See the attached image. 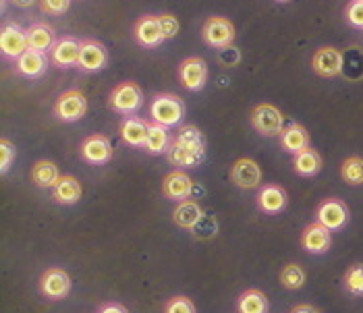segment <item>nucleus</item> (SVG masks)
I'll return each mask as SVG.
<instances>
[{
    "mask_svg": "<svg viewBox=\"0 0 363 313\" xmlns=\"http://www.w3.org/2000/svg\"><path fill=\"white\" fill-rule=\"evenodd\" d=\"M237 38L233 21L223 15H212L201 25V40L210 48H228Z\"/></svg>",
    "mask_w": 363,
    "mask_h": 313,
    "instance_id": "nucleus-5",
    "label": "nucleus"
},
{
    "mask_svg": "<svg viewBox=\"0 0 363 313\" xmlns=\"http://www.w3.org/2000/svg\"><path fill=\"white\" fill-rule=\"evenodd\" d=\"M150 120L162 127H177L185 116V104L174 93H156L150 102Z\"/></svg>",
    "mask_w": 363,
    "mask_h": 313,
    "instance_id": "nucleus-2",
    "label": "nucleus"
},
{
    "mask_svg": "<svg viewBox=\"0 0 363 313\" xmlns=\"http://www.w3.org/2000/svg\"><path fill=\"white\" fill-rule=\"evenodd\" d=\"M340 176L349 185H363V158L362 156H349L342 166H340Z\"/></svg>",
    "mask_w": 363,
    "mask_h": 313,
    "instance_id": "nucleus-30",
    "label": "nucleus"
},
{
    "mask_svg": "<svg viewBox=\"0 0 363 313\" xmlns=\"http://www.w3.org/2000/svg\"><path fill=\"white\" fill-rule=\"evenodd\" d=\"M48 62H50V58L46 57V55H42V52H38V50H28L26 55H21V57L15 60L13 71H15L19 77L38 79V77H42V75L46 73Z\"/></svg>",
    "mask_w": 363,
    "mask_h": 313,
    "instance_id": "nucleus-18",
    "label": "nucleus"
},
{
    "mask_svg": "<svg viewBox=\"0 0 363 313\" xmlns=\"http://www.w3.org/2000/svg\"><path fill=\"white\" fill-rule=\"evenodd\" d=\"M162 193H164V198L172 201L189 200L194 193V181L185 171L174 169L172 172H168L162 181Z\"/></svg>",
    "mask_w": 363,
    "mask_h": 313,
    "instance_id": "nucleus-17",
    "label": "nucleus"
},
{
    "mask_svg": "<svg viewBox=\"0 0 363 313\" xmlns=\"http://www.w3.org/2000/svg\"><path fill=\"white\" fill-rule=\"evenodd\" d=\"M172 142V135L168 131V127H162L158 123H152L150 120V127H147V140L143 149L152 156H158V154H167L168 147Z\"/></svg>",
    "mask_w": 363,
    "mask_h": 313,
    "instance_id": "nucleus-27",
    "label": "nucleus"
},
{
    "mask_svg": "<svg viewBox=\"0 0 363 313\" xmlns=\"http://www.w3.org/2000/svg\"><path fill=\"white\" fill-rule=\"evenodd\" d=\"M108 64V50L102 42L98 40H82V52H79V62L77 67L91 73V71H102Z\"/></svg>",
    "mask_w": 363,
    "mask_h": 313,
    "instance_id": "nucleus-16",
    "label": "nucleus"
},
{
    "mask_svg": "<svg viewBox=\"0 0 363 313\" xmlns=\"http://www.w3.org/2000/svg\"><path fill=\"white\" fill-rule=\"evenodd\" d=\"M230 181L239 189H257L262 185V166L253 158H239L230 166Z\"/></svg>",
    "mask_w": 363,
    "mask_h": 313,
    "instance_id": "nucleus-14",
    "label": "nucleus"
},
{
    "mask_svg": "<svg viewBox=\"0 0 363 313\" xmlns=\"http://www.w3.org/2000/svg\"><path fill=\"white\" fill-rule=\"evenodd\" d=\"M73 0H40V11L48 17H60L71 8Z\"/></svg>",
    "mask_w": 363,
    "mask_h": 313,
    "instance_id": "nucleus-34",
    "label": "nucleus"
},
{
    "mask_svg": "<svg viewBox=\"0 0 363 313\" xmlns=\"http://www.w3.org/2000/svg\"><path fill=\"white\" fill-rule=\"evenodd\" d=\"M52 113L62 123H75L87 113V98L82 89H67L56 98Z\"/></svg>",
    "mask_w": 363,
    "mask_h": 313,
    "instance_id": "nucleus-6",
    "label": "nucleus"
},
{
    "mask_svg": "<svg viewBox=\"0 0 363 313\" xmlns=\"http://www.w3.org/2000/svg\"><path fill=\"white\" fill-rule=\"evenodd\" d=\"M279 140H280V147H282L284 152L293 154V156H297V154H301V152H306V149L311 147L308 129H306L303 125H299V123H291V125H286V127H284V131L280 133Z\"/></svg>",
    "mask_w": 363,
    "mask_h": 313,
    "instance_id": "nucleus-20",
    "label": "nucleus"
},
{
    "mask_svg": "<svg viewBox=\"0 0 363 313\" xmlns=\"http://www.w3.org/2000/svg\"><path fill=\"white\" fill-rule=\"evenodd\" d=\"M168 162L181 171L196 169L206 160V135L196 125H183L172 135V142L167 152Z\"/></svg>",
    "mask_w": 363,
    "mask_h": 313,
    "instance_id": "nucleus-1",
    "label": "nucleus"
},
{
    "mask_svg": "<svg viewBox=\"0 0 363 313\" xmlns=\"http://www.w3.org/2000/svg\"><path fill=\"white\" fill-rule=\"evenodd\" d=\"M112 143L106 135L94 133L87 135L79 145V156L87 164H108L112 160Z\"/></svg>",
    "mask_w": 363,
    "mask_h": 313,
    "instance_id": "nucleus-11",
    "label": "nucleus"
},
{
    "mask_svg": "<svg viewBox=\"0 0 363 313\" xmlns=\"http://www.w3.org/2000/svg\"><path fill=\"white\" fill-rule=\"evenodd\" d=\"M98 313H129L121 303H106V305H102L100 307V312Z\"/></svg>",
    "mask_w": 363,
    "mask_h": 313,
    "instance_id": "nucleus-38",
    "label": "nucleus"
},
{
    "mask_svg": "<svg viewBox=\"0 0 363 313\" xmlns=\"http://www.w3.org/2000/svg\"><path fill=\"white\" fill-rule=\"evenodd\" d=\"M201 218H203V212L196 200L179 201V205L172 212V222L179 228H196Z\"/></svg>",
    "mask_w": 363,
    "mask_h": 313,
    "instance_id": "nucleus-26",
    "label": "nucleus"
},
{
    "mask_svg": "<svg viewBox=\"0 0 363 313\" xmlns=\"http://www.w3.org/2000/svg\"><path fill=\"white\" fill-rule=\"evenodd\" d=\"M330 245H333L330 230L322 227L320 222H313V224L306 227L303 234H301V247L309 254H315V256L326 254L330 249Z\"/></svg>",
    "mask_w": 363,
    "mask_h": 313,
    "instance_id": "nucleus-19",
    "label": "nucleus"
},
{
    "mask_svg": "<svg viewBox=\"0 0 363 313\" xmlns=\"http://www.w3.org/2000/svg\"><path fill=\"white\" fill-rule=\"evenodd\" d=\"M60 181V172L52 160H38L31 166V183L40 189H55Z\"/></svg>",
    "mask_w": 363,
    "mask_h": 313,
    "instance_id": "nucleus-25",
    "label": "nucleus"
},
{
    "mask_svg": "<svg viewBox=\"0 0 363 313\" xmlns=\"http://www.w3.org/2000/svg\"><path fill=\"white\" fill-rule=\"evenodd\" d=\"M239 313H268V299L262 290L257 288H247L237 303Z\"/></svg>",
    "mask_w": 363,
    "mask_h": 313,
    "instance_id": "nucleus-28",
    "label": "nucleus"
},
{
    "mask_svg": "<svg viewBox=\"0 0 363 313\" xmlns=\"http://www.w3.org/2000/svg\"><path fill=\"white\" fill-rule=\"evenodd\" d=\"M280 283L284 288H291V290H299L301 286L306 285V272L299 263H286L282 270H280Z\"/></svg>",
    "mask_w": 363,
    "mask_h": 313,
    "instance_id": "nucleus-31",
    "label": "nucleus"
},
{
    "mask_svg": "<svg viewBox=\"0 0 363 313\" xmlns=\"http://www.w3.org/2000/svg\"><path fill=\"white\" fill-rule=\"evenodd\" d=\"M286 191L280 185H264L257 193V205L266 214H279L286 207Z\"/></svg>",
    "mask_w": 363,
    "mask_h": 313,
    "instance_id": "nucleus-23",
    "label": "nucleus"
},
{
    "mask_svg": "<svg viewBox=\"0 0 363 313\" xmlns=\"http://www.w3.org/2000/svg\"><path fill=\"white\" fill-rule=\"evenodd\" d=\"M13 162H15V145L6 137H2L0 140V172L6 174Z\"/></svg>",
    "mask_w": 363,
    "mask_h": 313,
    "instance_id": "nucleus-35",
    "label": "nucleus"
},
{
    "mask_svg": "<svg viewBox=\"0 0 363 313\" xmlns=\"http://www.w3.org/2000/svg\"><path fill=\"white\" fill-rule=\"evenodd\" d=\"M345 290L353 297H363V266L355 263L345 272Z\"/></svg>",
    "mask_w": 363,
    "mask_h": 313,
    "instance_id": "nucleus-32",
    "label": "nucleus"
},
{
    "mask_svg": "<svg viewBox=\"0 0 363 313\" xmlns=\"http://www.w3.org/2000/svg\"><path fill=\"white\" fill-rule=\"evenodd\" d=\"M79 52H82V40L73 35H60L55 42L52 50L48 52L50 64L58 69H69L79 62Z\"/></svg>",
    "mask_w": 363,
    "mask_h": 313,
    "instance_id": "nucleus-10",
    "label": "nucleus"
},
{
    "mask_svg": "<svg viewBox=\"0 0 363 313\" xmlns=\"http://www.w3.org/2000/svg\"><path fill=\"white\" fill-rule=\"evenodd\" d=\"M133 40L141 48H158L164 42L158 15H141L133 25Z\"/></svg>",
    "mask_w": 363,
    "mask_h": 313,
    "instance_id": "nucleus-12",
    "label": "nucleus"
},
{
    "mask_svg": "<svg viewBox=\"0 0 363 313\" xmlns=\"http://www.w3.org/2000/svg\"><path fill=\"white\" fill-rule=\"evenodd\" d=\"M291 313H318V309H313L311 305H297Z\"/></svg>",
    "mask_w": 363,
    "mask_h": 313,
    "instance_id": "nucleus-40",
    "label": "nucleus"
},
{
    "mask_svg": "<svg viewBox=\"0 0 363 313\" xmlns=\"http://www.w3.org/2000/svg\"><path fill=\"white\" fill-rule=\"evenodd\" d=\"M147 127L150 120H143L140 116H125L121 123V140L131 147H143L147 140Z\"/></svg>",
    "mask_w": 363,
    "mask_h": 313,
    "instance_id": "nucleus-22",
    "label": "nucleus"
},
{
    "mask_svg": "<svg viewBox=\"0 0 363 313\" xmlns=\"http://www.w3.org/2000/svg\"><path fill=\"white\" fill-rule=\"evenodd\" d=\"M293 169H295L297 174H301V176H315L318 172L322 171V156L315 149L309 147V149L295 156Z\"/></svg>",
    "mask_w": 363,
    "mask_h": 313,
    "instance_id": "nucleus-29",
    "label": "nucleus"
},
{
    "mask_svg": "<svg viewBox=\"0 0 363 313\" xmlns=\"http://www.w3.org/2000/svg\"><path fill=\"white\" fill-rule=\"evenodd\" d=\"M342 67H345V57L338 48L333 46H322L311 57V71L324 79L338 77L342 73Z\"/></svg>",
    "mask_w": 363,
    "mask_h": 313,
    "instance_id": "nucleus-8",
    "label": "nucleus"
},
{
    "mask_svg": "<svg viewBox=\"0 0 363 313\" xmlns=\"http://www.w3.org/2000/svg\"><path fill=\"white\" fill-rule=\"evenodd\" d=\"M362 2H363V0H362Z\"/></svg>",
    "mask_w": 363,
    "mask_h": 313,
    "instance_id": "nucleus-42",
    "label": "nucleus"
},
{
    "mask_svg": "<svg viewBox=\"0 0 363 313\" xmlns=\"http://www.w3.org/2000/svg\"><path fill=\"white\" fill-rule=\"evenodd\" d=\"M56 40L58 38H56L55 28L44 23V21H38V23H33V25L28 28L29 50H38L42 55H48L52 50Z\"/></svg>",
    "mask_w": 363,
    "mask_h": 313,
    "instance_id": "nucleus-21",
    "label": "nucleus"
},
{
    "mask_svg": "<svg viewBox=\"0 0 363 313\" xmlns=\"http://www.w3.org/2000/svg\"><path fill=\"white\" fill-rule=\"evenodd\" d=\"M345 19L351 28L363 29V2L362 0H349L345 6Z\"/></svg>",
    "mask_w": 363,
    "mask_h": 313,
    "instance_id": "nucleus-33",
    "label": "nucleus"
},
{
    "mask_svg": "<svg viewBox=\"0 0 363 313\" xmlns=\"http://www.w3.org/2000/svg\"><path fill=\"white\" fill-rule=\"evenodd\" d=\"M28 50V29L21 28L19 23H13V21L4 23L0 29V52H2V57L17 60Z\"/></svg>",
    "mask_w": 363,
    "mask_h": 313,
    "instance_id": "nucleus-7",
    "label": "nucleus"
},
{
    "mask_svg": "<svg viewBox=\"0 0 363 313\" xmlns=\"http://www.w3.org/2000/svg\"><path fill=\"white\" fill-rule=\"evenodd\" d=\"M164 313H196V305L187 297H172L164 307Z\"/></svg>",
    "mask_w": 363,
    "mask_h": 313,
    "instance_id": "nucleus-37",
    "label": "nucleus"
},
{
    "mask_svg": "<svg viewBox=\"0 0 363 313\" xmlns=\"http://www.w3.org/2000/svg\"><path fill=\"white\" fill-rule=\"evenodd\" d=\"M158 21H160L162 33H164V40L177 38V33L181 31V23H179V19H177L172 13H162V15H158Z\"/></svg>",
    "mask_w": 363,
    "mask_h": 313,
    "instance_id": "nucleus-36",
    "label": "nucleus"
},
{
    "mask_svg": "<svg viewBox=\"0 0 363 313\" xmlns=\"http://www.w3.org/2000/svg\"><path fill=\"white\" fill-rule=\"evenodd\" d=\"M15 6H19V8H29V6H33L35 2H40V0H11Z\"/></svg>",
    "mask_w": 363,
    "mask_h": 313,
    "instance_id": "nucleus-39",
    "label": "nucleus"
},
{
    "mask_svg": "<svg viewBox=\"0 0 363 313\" xmlns=\"http://www.w3.org/2000/svg\"><path fill=\"white\" fill-rule=\"evenodd\" d=\"M40 290L46 299H65L71 292V276L62 268H48L40 278Z\"/></svg>",
    "mask_w": 363,
    "mask_h": 313,
    "instance_id": "nucleus-13",
    "label": "nucleus"
},
{
    "mask_svg": "<svg viewBox=\"0 0 363 313\" xmlns=\"http://www.w3.org/2000/svg\"><path fill=\"white\" fill-rule=\"evenodd\" d=\"M315 222H320L324 228L340 230L349 222V207L340 200H326L320 203L318 212H315Z\"/></svg>",
    "mask_w": 363,
    "mask_h": 313,
    "instance_id": "nucleus-15",
    "label": "nucleus"
},
{
    "mask_svg": "<svg viewBox=\"0 0 363 313\" xmlns=\"http://www.w3.org/2000/svg\"><path fill=\"white\" fill-rule=\"evenodd\" d=\"M250 123L253 131L264 137H280V133L284 131V114L270 102L255 104L250 113Z\"/></svg>",
    "mask_w": 363,
    "mask_h": 313,
    "instance_id": "nucleus-4",
    "label": "nucleus"
},
{
    "mask_svg": "<svg viewBox=\"0 0 363 313\" xmlns=\"http://www.w3.org/2000/svg\"><path fill=\"white\" fill-rule=\"evenodd\" d=\"M108 106L112 113L121 116H135L143 106V91L135 81H123L112 87Z\"/></svg>",
    "mask_w": 363,
    "mask_h": 313,
    "instance_id": "nucleus-3",
    "label": "nucleus"
},
{
    "mask_svg": "<svg viewBox=\"0 0 363 313\" xmlns=\"http://www.w3.org/2000/svg\"><path fill=\"white\" fill-rule=\"evenodd\" d=\"M82 193H84V187L82 183L71 176V174H65L60 176V181L56 183V187L52 189V200L60 205H73L82 200Z\"/></svg>",
    "mask_w": 363,
    "mask_h": 313,
    "instance_id": "nucleus-24",
    "label": "nucleus"
},
{
    "mask_svg": "<svg viewBox=\"0 0 363 313\" xmlns=\"http://www.w3.org/2000/svg\"><path fill=\"white\" fill-rule=\"evenodd\" d=\"M179 81L189 91H199L208 84V62L201 57H187L179 64Z\"/></svg>",
    "mask_w": 363,
    "mask_h": 313,
    "instance_id": "nucleus-9",
    "label": "nucleus"
},
{
    "mask_svg": "<svg viewBox=\"0 0 363 313\" xmlns=\"http://www.w3.org/2000/svg\"><path fill=\"white\" fill-rule=\"evenodd\" d=\"M277 2H289V0H277Z\"/></svg>",
    "mask_w": 363,
    "mask_h": 313,
    "instance_id": "nucleus-41",
    "label": "nucleus"
}]
</instances>
